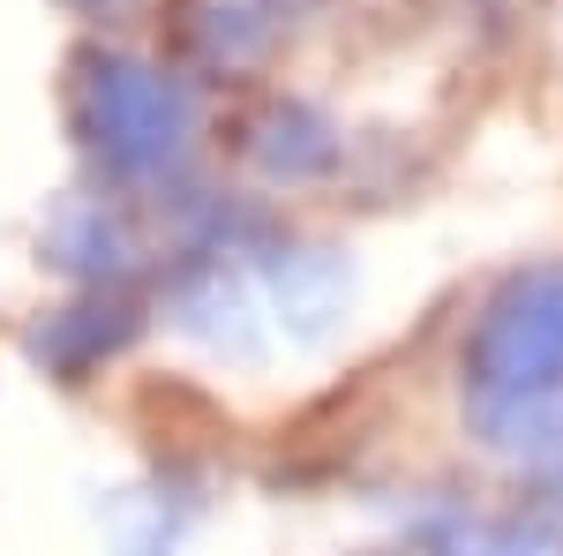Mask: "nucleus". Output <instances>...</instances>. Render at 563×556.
Segmentation results:
<instances>
[{
	"label": "nucleus",
	"mask_w": 563,
	"mask_h": 556,
	"mask_svg": "<svg viewBox=\"0 0 563 556\" xmlns=\"http://www.w3.org/2000/svg\"><path fill=\"white\" fill-rule=\"evenodd\" d=\"M563 391V271H526L488 301L474 346H466V399L481 428L541 414Z\"/></svg>",
	"instance_id": "nucleus-1"
},
{
	"label": "nucleus",
	"mask_w": 563,
	"mask_h": 556,
	"mask_svg": "<svg viewBox=\"0 0 563 556\" xmlns=\"http://www.w3.org/2000/svg\"><path fill=\"white\" fill-rule=\"evenodd\" d=\"M106 121H113V143L129 151V159H158V151H174L180 143V98L166 84H151L143 68H113L106 76Z\"/></svg>",
	"instance_id": "nucleus-2"
},
{
	"label": "nucleus",
	"mask_w": 563,
	"mask_h": 556,
	"mask_svg": "<svg viewBox=\"0 0 563 556\" xmlns=\"http://www.w3.org/2000/svg\"><path fill=\"white\" fill-rule=\"evenodd\" d=\"M466 556H549L541 542H519V534H496V542H474Z\"/></svg>",
	"instance_id": "nucleus-3"
}]
</instances>
